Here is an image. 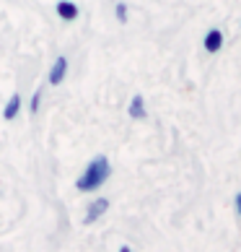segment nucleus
Segmentation results:
<instances>
[{
    "label": "nucleus",
    "mask_w": 241,
    "mask_h": 252,
    "mask_svg": "<svg viewBox=\"0 0 241 252\" xmlns=\"http://www.w3.org/2000/svg\"><path fill=\"white\" fill-rule=\"evenodd\" d=\"M112 174V166H109V158L107 156H96L94 161H88V166L83 169V174L78 177L76 188L80 192H88V190H99L101 185L109 180Z\"/></svg>",
    "instance_id": "nucleus-1"
},
{
    "label": "nucleus",
    "mask_w": 241,
    "mask_h": 252,
    "mask_svg": "<svg viewBox=\"0 0 241 252\" xmlns=\"http://www.w3.org/2000/svg\"><path fill=\"white\" fill-rule=\"evenodd\" d=\"M107 211H109V200H107V198H96L94 203L88 205V213H86V216H83V223H86V226H88V223L99 221V219L104 216Z\"/></svg>",
    "instance_id": "nucleus-2"
},
{
    "label": "nucleus",
    "mask_w": 241,
    "mask_h": 252,
    "mask_svg": "<svg viewBox=\"0 0 241 252\" xmlns=\"http://www.w3.org/2000/svg\"><path fill=\"white\" fill-rule=\"evenodd\" d=\"M65 76H68V58H57L50 68V78H47L50 86H60L65 81Z\"/></svg>",
    "instance_id": "nucleus-3"
},
{
    "label": "nucleus",
    "mask_w": 241,
    "mask_h": 252,
    "mask_svg": "<svg viewBox=\"0 0 241 252\" xmlns=\"http://www.w3.org/2000/svg\"><path fill=\"white\" fill-rule=\"evenodd\" d=\"M127 115L133 120H145L148 117V109H145V99L140 94H135L130 99V107H127Z\"/></svg>",
    "instance_id": "nucleus-4"
},
{
    "label": "nucleus",
    "mask_w": 241,
    "mask_h": 252,
    "mask_svg": "<svg viewBox=\"0 0 241 252\" xmlns=\"http://www.w3.org/2000/svg\"><path fill=\"white\" fill-rule=\"evenodd\" d=\"M78 13H80L78 5L70 3V0H60V3H57V16L62 18V21H76Z\"/></svg>",
    "instance_id": "nucleus-5"
},
{
    "label": "nucleus",
    "mask_w": 241,
    "mask_h": 252,
    "mask_svg": "<svg viewBox=\"0 0 241 252\" xmlns=\"http://www.w3.org/2000/svg\"><path fill=\"white\" fill-rule=\"evenodd\" d=\"M202 44H205L208 52H218L220 47H223V32H220V29H210L205 34V42H202Z\"/></svg>",
    "instance_id": "nucleus-6"
},
{
    "label": "nucleus",
    "mask_w": 241,
    "mask_h": 252,
    "mask_svg": "<svg viewBox=\"0 0 241 252\" xmlns=\"http://www.w3.org/2000/svg\"><path fill=\"white\" fill-rule=\"evenodd\" d=\"M18 112H21V96L13 94L11 99H8V104L3 107V120H16Z\"/></svg>",
    "instance_id": "nucleus-7"
},
{
    "label": "nucleus",
    "mask_w": 241,
    "mask_h": 252,
    "mask_svg": "<svg viewBox=\"0 0 241 252\" xmlns=\"http://www.w3.org/2000/svg\"><path fill=\"white\" fill-rule=\"evenodd\" d=\"M114 16H117V21H119V24H127V3H117Z\"/></svg>",
    "instance_id": "nucleus-8"
},
{
    "label": "nucleus",
    "mask_w": 241,
    "mask_h": 252,
    "mask_svg": "<svg viewBox=\"0 0 241 252\" xmlns=\"http://www.w3.org/2000/svg\"><path fill=\"white\" fill-rule=\"evenodd\" d=\"M39 104H42V89H36V91H34V96H31V107H29L34 115L39 112Z\"/></svg>",
    "instance_id": "nucleus-9"
},
{
    "label": "nucleus",
    "mask_w": 241,
    "mask_h": 252,
    "mask_svg": "<svg viewBox=\"0 0 241 252\" xmlns=\"http://www.w3.org/2000/svg\"><path fill=\"white\" fill-rule=\"evenodd\" d=\"M236 211H239V216H241V192L236 195Z\"/></svg>",
    "instance_id": "nucleus-10"
},
{
    "label": "nucleus",
    "mask_w": 241,
    "mask_h": 252,
    "mask_svg": "<svg viewBox=\"0 0 241 252\" xmlns=\"http://www.w3.org/2000/svg\"><path fill=\"white\" fill-rule=\"evenodd\" d=\"M119 252H130V247H119Z\"/></svg>",
    "instance_id": "nucleus-11"
}]
</instances>
